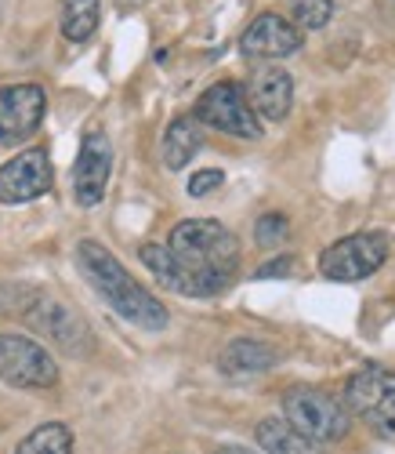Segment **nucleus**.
<instances>
[{
    "label": "nucleus",
    "mask_w": 395,
    "mask_h": 454,
    "mask_svg": "<svg viewBox=\"0 0 395 454\" xmlns=\"http://www.w3.org/2000/svg\"><path fill=\"white\" fill-rule=\"evenodd\" d=\"M171 258L185 273L192 298L221 294L240 273V240L214 218H185L171 230Z\"/></svg>",
    "instance_id": "obj_1"
},
{
    "label": "nucleus",
    "mask_w": 395,
    "mask_h": 454,
    "mask_svg": "<svg viewBox=\"0 0 395 454\" xmlns=\"http://www.w3.org/2000/svg\"><path fill=\"white\" fill-rule=\"evenodd\" d=\"M76 270L84 273V280L109 301L112 313H120L124 320H131L142 331H164L167 327V309L164 301L149 294L120 262L116 254L98 244V240H81L76 244Z\"/></svg>",
    "instance_id": "obj_2"
},
{
    "label": "nucleus",
    "mask_w": 395,
    "mask_h": 454,
    "mask_svg": "<svg viewBox=\"0 0 395 454\" xmlns=\"http://www.w3.org/2000/svg\"><path fill=\"white\" fill-rule=\"evenodd\" d=\"M283 422L308 443H337L352 429V414L337 396H330L323 389L294 386L283 396Z\"/></svg>",
    "instance_id": "obj_3"
},
{
    "label": "nucleus",
    "mask_w": 395,
    "mask_h": 454,
    "mask_svg": "<svg viewBox=\"0 0 395 454\" xmlns=\"http://www.w3.org/2000/svg\"><path fill=\"white\" fill-rule=\"evenodd\" d=\"M345 407L352 419L370 426L381 440L395 443V371L391 367H363L348 378L345 386Z\"/></svg>",
    "instance_id": "obj_4"
},
{
    "label": "nucleus",
    "mask_w": 395,
    "mask_h": 454,
    "mask_svg": "<svg viewBox=\"0 0 395 454\" xmlns=\"http://www.w3.org/2000/svg\"><path fill=\"white\" fill-rule=\"evenodd\" d=\"M388 251H391V244L384 233H352L320 254V273L337 284L367 280L388 262Z\"/></svg>",
    "instance_id": "obj_5"
},
{
    "label": "nucleus",
    "mask_w": 395,
    "mask_h": 454,
    "mask_svg": "<svg viewBox=\"0 0 395 454\" xmlns=\"http://www.w3.org/2000/svg\"><path fill=\"white\" fill-rule=\"evenodd\" d=\"M192 121H200V124H207L221 135H232V138H261V121L254 117L244 88L232 84V81H221L196 98Z\"/></svg>",
    "instance_id": "obj_6"
},
{
    "label": "nucleus",
    "mask_w": 395,
    "mask_h": 454,
    "mask_svg": "<svg viewBox=\"0 0 395 454\" xmlns=\"http://www.w3.org/2000/svg\"><path fill=\"white\" fill-rule=\"evenodd\" d=\"M0 378L19 389H51L58 382V364L33 338L0 334Z\"/></svg>",
    "instance_id": "obj_7"
},
{
    "label": "nucleus",
    "mask_w": 395,
    "mask_h": 454,
    "mask_svg": "<svg viewBox=\"0 0 395 454\" xmlns=\"http://www.w3.org/2000/svg\"><path fill=\"white\" fill-rule=\"evenodd\" d=\"M51 157L48 149H22L19 157H12L4 168H0V204H29L36 197L51 193Z\"/></svg>",
    "instance_id": "obj_8"
},
{
    "label": "nucleus",
    "mask_w": 395,
    "mask_h": 454,
    "mask_svg": "<svg viewBox=\"0 0 395 454\" xmlns=\"http://www.w3.org/2000/svg\"><path fill=\"white\" fill-rule=\"evenodd\" d=\"M22 317H26V324H29L36 334L51 338L55 346H62V349L73 353V356H84V353H91V346H95L91 327H88L81 317H76L69 306L55 301V298H36Z\"/></svg>",
    "instance_id": "obj_9"
},
{
    "label": "nucleus",
    "mask_w": 395,
    "mask_h": 454,
    "mask_svg": "<svg viewBox=\"0 0 395 454\" xmlns=\"http://www.w3.org/2000/svg\"><path fill=\"white\" fill-rule=\"evenodd\" d=\"M112 175V145L102 128H91L81 142V153L73 164V193L81 207H95L105 197V185Z\"/></svg>",
    "instance_id": "obj_10"
},
{
    "label": "nucleus",
    "mask_w": 395,
    "mask_h": 454,
    "mask_svg": "<svg viewBox=\"0 0 395 454\" xmlns=\"http://www.w3.org/2000/svg\"><path fill=\"white\" fill-rule=\"evenodd\" d=\"M48 113V95L36 84H8L0 88V145H15L36 135Z\"/></svg>",
    "instance_id": "obj_11"
},
{
    "label": "nucleus",
    "mask_w": 395,
    "mask_h": 454,
    "mask_svg": "<svg viewBox=\"0 0 395 454\" xmlns=\"http://www.w3.org/2000/svg\"><path fill=\"white\" fill-rule=\"evenodd\" d=\"M301 44H305V33H301L290 19L275 15V12L258 15V19L244 29V36H240V51H244L247 59H265V62L287 59V55H294Z\"/></svg>",
    "instance_id": "obj_12"
},
{
    "label": "nucleus",
    "mask_w": 395,
    "mask_h": 454,
    "mask_svg": "<svg viewBox=\"0 0 395 454\" xmlns=\"http://www.w3.org/2000/svg\"><path fill=\"white\" fill-rule=\"evenodd\" d=\"M247 102L258 121H283L294 102V81L280 66H258L247 81Z\"/></svg>",
    "instance_id": "obj_13"
},
{
    "label": "nucleus",
    "mask_w": 395,
    "mask_h": 454,
    "mask_svg": "<svg viewBox=\"0 0 395 454\" xmlns=\"http://www.w3.org/2000/svg\"><path fill=\"white\" fill-rule=\"evenodd\" d=\"M275 360H280V353H275L268 342H261V338H232V342L218 353V367L225 374H261Z\"/></svg>",
    "instance_id": "obj_14"
},
{
    "label": "nucleus",
    "mask_w": 395,
    "mask_h": 454,
    "mask_svg": "<svg viewBox=\"0 0 395 454\" xmlns=\"http://www.w3.org/2000/svg\"><path fill=\"white\" fill-rule=\"evenodd\" d=\"M200 145H204V135H200V128H196L192 117L171 121L167 135H164V164L171 171H182L196 153H200Z\"/></svg>",
    "instance_id": "obj_15"
},
{
    "label": "nucleus",
    "mask_w": 395,
    "mask_h": 454,
    "mask_svg": "<svg viewBox=\"0 0 395 454\" xmlns=\"http://www.w3.org/2000/svg\"><path fill=\"white\" fill-rule=\"evenodd\" d=\"M102 19V0H62V12H58V26L62 36L73 44H84L95 36Z\"/></svg>",
    "instance_id": "obj_16"
},
{
    "label": "nucleus",
    "mask_w": 395,
    "mask_h": 454,
    "mask_svg": "<svg viewBox=\"0 0 395 454\" xmlns=\"http://www.w3.org/2000/svg\"><path fill=\"white\" fill-rule=\"evenodd\" d=\"M142 262H145V270H149L156 280H160L167 291L192 298V287H189L185 273L178 270V262L171 258V251H167V247H160V244H145V247H142Z\"/></svg>",
    "instance_id": "obj_17"
},
{
    "label": "nucleus",
    "mask_w": 395,
    "mask_h": 454,
    "mask_svg": "<svg viewBox=\"0 0 395 454\" xmlns=\"http://www.w3.org/2000/svg\"><path fill=\"white\" fill-rule=\"evenodd\" d=\"M15 454H73V433L66 422H44L15 447Z\"/></svg>",
    "instance_id": "obj_18"
},
{
    "label": "nucleus",
    "mask_w": 395,
    "mask_h": 454,
    "mask_svg": "<svg viewBox=\"0 0 395 454\" xmlns=\"http://www.w3.org/2000/svg\"><path fill=\"white\" fill-rule=\"evenodd\" d=\"M258 443L265 447V454H315L305 436H298L287 422H275V419H265L258 426Z\"/></svg>",
    "instance_id": "obj_19"
},
{
    "label": "nucleus",
    "mask_w": 395,
    "mask_h": 454,
    "mask_svg": "<svg viewBox=\"0 0 395 454\" xmlns=\"http://www.w3.org/2000/svg\"><path fill=\"white\" fill-rule=\"evenodd\" d=\"M334 19V0H290V22L305 29H323Z\"/></svg>",
    "instance_id": "obj_20"
},
{
    "label": "nucleus",
    "mask_w": 395,
    "mask_h": 454,
    "mask_svg": "<svg viewBox=\"0 0 395 454\" xmlns=\"http://www.w3.org/2000/svg\"><path fill=\"white\" fill-rule=\"evenodd\" d=\"M287 237H290V222H287V215H280V211L261 215L258 225H254V240H258V247H265V251L283 247Z\"/></svg>",
    "instance_id": "obj_21"
},
{
    "label": "nucleus",
    "mask_w": 395,
    "mask_h": 454,
    "mask_svg": "<svg viewBox=\"0 0 395 454\" xmlns=\"http://www.w3.org/2000/svg\"><path fill=\"white\" fill-rule=\"evenodd\" d=\"M221 182H225V175H221L218 168L196 171V175L189 178V197H211V193H218V189H221Z\"/></svg>",
    "instance_id": "obj_22"
},
{
    "label": "nucleus",
    "mask_w": 395,
    "mask_h": 454,
    "mask_svg": "<svg viewBox=\"0 0 395 454\" xmlns=\"http://www.w3.org/2000/svg\"><path fill=\"white\" fill-rule=\"evenodd\" d=\"M294 270V258L283 254V258H275V262H265V266L258 270V280H268V277H287Z\"/></svg>",
    "instance_id": "obj_23"
},
{
    "label": "nucleus",
    "mask_w": 395,
    "mask_h": 454,
    "mask_svg": "<svg viewBox=\"0 0 395 454\" xmlns=\"http://www.w3.org/2000/svg\"><path fill=\"white\" fill-rule=\"evenodd\" d=\"M214 454H258V450H247V447H218Z\"/></svg>",
    "instance_id": "obj_24"
},
{
    "label": "nucleus",
    "mask_w": 395,
    "mask_h": 454,
    "mask_svg": "<svg viewBox=\"0 0 395 454\" xmlns=\"http://www.w3.org/2000/svg\"><path fill=\"white\" fill-rule=\"evenodd\" d=\"M0 19H4V0H0Z\"/></svg>",
    "instance_id": "obj_25"
}]
</instances>
